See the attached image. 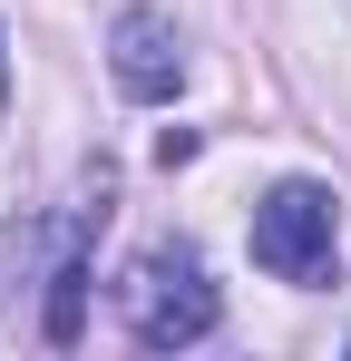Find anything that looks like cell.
Listing matches in <instances>:
<instances>
[{"mask_svg": "<svg viewBox=\"0 0 351 361\" xmlns=\"http://www.w3.org/2000/svg\"><path fill=\"white\" fill-rule=\"evenodd\" d=\"M254 264L273 283H332L342 274V215H332V185L292 176L254 205Z\"/></svg>", "mask_w": 351, "mask_h": 361, "instance_id": "cell-2", "label": "cell"}, {"mask_svg": "<svg viewBox=\"0 0 351 361\" xmlns=\"http://www.w3.org/2000/svg\"><path fill=\"white\" fill-rule=\"evenodd\" d=\"M108 68H117V88L127 98H176L185 88V39H176V20L166 10H117L108 20Z\"/></svg>", "mask_w": 351, "mask_h": 361, "instance_id": "cell-3", "label": "cell"}, {"mask_svg": "<svg viewBox=\"0 0 351 361\" xmlns=\"http://www.w3.org/2000/svg\"><path fill=\"white\" fill-rule=\"evenodd\" d=\"M117 312H127V332L147 342V352H185V342H205L215 332V283H205V264L185 254V244H156V254H137L127 274H117Z\"/></svg>", "mask_w": 351, "mask_h": 361, "instance_id": "cell-1", "label": "cell"}]
</instances>
